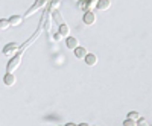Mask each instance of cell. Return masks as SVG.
<instances>
[{"instance_id": "obj_20", "label": "cell", "mask_w": 152, "mask_h": 126, "mask_svg": "<svg viewBox=\"0 0 152 126\" xmlns=\"http://www.w3.org/2000/svg\"><path fill=\"white\" fill-rule=\"evenodd\" d=\"M78 126H90V125H88V123H79Z\"/></svg>"}, {"instance_id": "obj_18", "label": "cell", "mask_w": 152, "mask_h": 126, "mask_svg": "<svg viewBox=\"0 0 152 126\" xmlns=\"http://www.w3.org/2000/svg\"><path fill=\"white\" fill-rule=\"evenodd\" d=\"M79 8H81L82 11L87 12V2H79Z\"/></svg>"}, {"instance_id": "obj_14", "label": "cell", "mask_w": 152, "mask_h": 126, "mask_svg": "<svg viewBox=\"0 0 152 126\" xmlns=\"http://www.w3.org/2000/svg\"><path fill=\"white\" fill-rule=\"evenodd\" d=\"M123 126H137V122H134V120H125L123 122Z\"/></svg>"}, {"instance_id": "obj_5", "label": "cell", "mask_w": 152, "mask_h": 126, "mask_svg": "<svg viewBox=\"0 0 152 126\" xmlns=\"http://www.w3.org/2000/svg\"><path fill=\"white\" fill-rule=\"evenodd\" d=\"M84 59H85V62H87V66H90V67H93V66L97 64V56H96L94 53H87Z\"/></svg>"}, {"instance_id": "obj_2", "label": "cell", "mask_w": 152, "mask_h": 126, "mask_svg": "<svg viewBox=\"0 0 152 126\" xmlns=\"http://www.w3.org/2000/svg\"><path fill=\"white\" fill-rule=\"evenodd\" d=\"M17 52H18V46L15 43H9V44H6L3 47V53L8 55V56H12V55L17 53Z\"/></svg>"}, {"instance_id": "obj_3", "label": "cell", "mask_w": 152, "mask_h": 126, "mask_svg": "<svg viewBox=\"0 0 152 126\" xmlns=\"http://www.w3.org/2000/svg\"><path fill=\"white\" fill-rule=\"evenodd\" d=\"M110 8H111V2H110V0H97L96 9H99V11H108Z\"/></svg>"}, {"instance_id": "obj_19", "label": "cell", "mask_w": 152, "mask_h": 126, "mask_svg": "<svg viewBox=\"0 0 152 126\" xmlns=\"http://www.w3.org/2000/svg\"><path fill=\"white\" fill-rule=\"evenodd\" d=\"M58 6H59V0H55V2L52 3V11L53 9H58Z\"/></svg>"}, {"instance_id": "obj_17", "label": "cell", "mask_w": 152, "mask_h": 126, "mask_svg": "<svg viewBox=\"0 0 152 126\" xmlns=\"http://www.w3.org/2000/svg\"><path fill=\"white\" fill-rule=\"evenodd\" d=\"M53 40H55V41H61V40H62V36H61L59 32H56V34L53 35Z\"/></svg>"}, {"instance_id": "obj_16", "label": "cell", "mask_w": 152, "mask_h": 126, "mask_svg": "<svg viewBox=\"0 0 152 126\" xmlns=\"http://www.w3.org/2000/svg\"><path fill=\"white\" fill-rule=\"evenodd\" d=\"M37 11H38V8H37V6H34L32 9H29V11L26 12V17H31L32 14H35V12H37Z\"/></svg>"}, {"instance_id": "obj_9", "label": "cell", "mask_w": 152, "mask_h": 126, "mask_svg": "<svg viewBox=\"0 0 152 126\" xmlns=\"http://www.w3.org/2000/svg\"><path fill=\"white\" fill-rule=\"evenodd\" d=\"M58 32L61 34L62 38H64V36H66V38H67V36H70V28L67 26L66 23H61V24H59V31H58Z\"/></svg>"}, {"instance_id": "obj_22", "label": "cell", "mask_w": 152, "mask_h": 126, "mask_svg": "<svg viewBox=\"0 0 152 126\" xmlns=\"http://www.w3.org/2000/svg\"><path fill=\"white\" fill-rule=\"evenodd\" d=\"M79 2H88V0H79Z\"/></svg>"}, {"instance_id": "obj_1", "label": "cell", "mask_w": 152, "mask_h": 126, "mask_svg": "<svg viewBox=\"0 0 152 126\" xmlns=\"http://www.w3.org/2000/svg\"><path fill=\"white\" fill-rule=\"evenodd\" d=\"M20 62H21V52L8 62V73H14L20 67Z\"/></svg>"}, {"instance_id": "obj_15", "label": "cell", "mask_w": 152, "mask_h": 126, "mask_svg": "<svg viewBox=\"0 0 152 126\" xmlns=\"http://www.w3.org/2000/svg\"><path fill=\"white\" fill-rule=\"evenodd\" d=\"M137 125H138V126H149V123H148L145 119H142V117L137 120Z\"/></svg>"}, {"instance_id": "obj_4", "label": "cell", "mask_w": 152, "mask_h": 126, "mask_svg": "<svg viewBox=\"0 0 152 126\" xmlns=\"http://www.w3.org/2000/svg\"><path fill=\"white\" fill-rule=\"evenodd\" d=\"M84 23L88 24V26H90V24H94V23H96V15L93 14V12L87 11L85 14H84Z\"/></svg>"}, {"instance_id": "obj_6", "label": "cell", "mask_w": 152, "mask_h": 126, "mask_svg": "<svg viewBox=\"0 0 152 126\" xmlns=\"http://www.w3.org/2000/svg\"><path fill=\"white\" fill-rule=\"evenodd\" d=\"M66 44L70 50H75L76 47H79V41L75 38V36H67V40H66Z\"/></svg>"}, {"instance_id": "obj_7", "label": "cell", "mask_w": 152, "mask_h": 126, "mask_svg": "<svg viewBox=\"0 0 152 126\" xmlns=\"http://www.w3.org/2000/svg\"><path fill=\"white\" fill-rule=\"evenodd\" d=\"M3 84L8 85V87H12V85L15 84V76L12 73H6L5 76H3Z\"/></svg>"}, {"instance_id": "obj_10", "label": "cell", "mask_w": 152, "mask_h": 126, "mask_svg": "<svg viewBox=\"0 0 152 126\" xmlns=\"http://www.w3.org/2000/svg\"><path fill=\"white\" fill-rule=\"evenodd\" d=\"M87 53H88V52H87V49H85V47H81V46H79V47H76V49H75V56L78 58V59H84Z\"/></svg>"}, {"instance_id": "obj_8", "label": "cell", "mask_w": 152, "mask_h": 126, "mask_svg": "<svg viewBox=\"0 0 152 126\" xmlns=\"http://www.w3.org/2000/svg\"><path fill=\"white\" fill-rule=\"evenodd\" d=\"M8 21H9V26H20V24L23 23V17H20V15H12V17L8 18Z\"/></svg>"}, {"instance_id": "obj_12", "label": "cell", "mask_w": 152, "mask_h": 126, "mask_svg": "<svg viewBox=\"0 0 152 126\" xmlns=\"http://www.w3.org/2000/svg\"><path fill=\"white\" fill-rule=\"evenodd\" d=\"M128 119H129V120H134V122H137L138 119H140V114H138L137 111H131L129 114H128Z\"/></svg>"}, {"instance_id": "obj_11", "label": "cell", "mask_w": 152, "mask_h": 126, "mask_svg": "<svg viewBox=\"0 0 152 126\" xmlns=\"http://www.w3.org/2000/svg\"><path fill=\"white\" fill-rule=\"evenodd\" d=\"M9 28H11L9 26V21L6 18H0V31H6Z\"/></svg>"}, {"instance_id": "obj_21", "label": "cell", "mask_w": 152, "mask_h": 126, "mask_svg": "<svg viewBox=\"0 0 152 126\" xmlns=\"http://www.w3.org/2000/svg\"><path fill=\"white\" fill-rule=\"evenodd\" d=\"M66 126H78V125H75V123H67Z\"/></svg>"}, {"instance_id": "obj_13", "label": "cell", "mask_w": 152, "mask_h": 126, "mask_svg": "<svg viewBox=\"0 0 152 126\" xmlns=\"http://www.w3.org/2000/svg\"><path fill=\"white\" fill-rule=\"evenodd\" d=\"M47 2H49V0H37V2H35V6H37L38 9H40V8H43Z\"/></svg>"}]
</instances>
